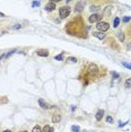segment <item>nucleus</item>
Listing matches in <instances>:
<instances>
[{"mask_svg": "<svg viewBox=\"0 0 131 132\" xmlns=\"http://www.w3.org/2000/svg\"><path fill=\"white\" fill-rule=\"evenodd\" d=\"M85 30V24L82 23V19L80 17H77L71 22H69L66 26V32L72 36H82V32Z\"/></svg>", "mask_w": 131, "mask_h": 132, "instance_id": "obj_1", "label": "nucleus"}, {"mask_svg": "<svg viewBox=\"0 0 131 132\" xmlns=\"http://www.w3.org/2000/svg\"><path fill=\"white\" fill-rule=\"evenodd\" d=\"M99 72L98 70V67L96 66L95 63H89L87 66V69H86V76H88L89 78H94L96 77Z\"/></svg>", "mask_w": 131, "mask_h": 132, "instance_id": "obj_2", "label": "nucleus"}, {"mask_svg": "<svg viewBox=\"0 0 131 132\" xmlns=\"http://www.w3.org/2000/svg\"><path fill=\"white\" fill-rule=\"evenodd\" d=\"M71 13V9H70V7L69 6H63V7H60L59 8V16L61 18H67L69 17Z\"/></svg>", "mask_w": 131, "mask_h": 132, "instance_id": "obj_3", "label": "nucleus"}, {"mask_svg": "<svg viewBox=\"0 0 131 132\" xmlns=\"http://www.w3.org/2000/svg\"><path fill=\"white\" fill-rule=\"evenodd\" d=\"M96 28H97L98 32L104 33V32L108 31V28H110V24L106 23V22H99V23L96 24Z\"/></svg>", "mask_w": 131, "mask_h": 132, "instance_id": "obj_4", "label": "nucleus"}, {"mask_svg": "<svg viewBox=\"0 0 131 132\" xmlns=\"http://www.w3.org/2000/svg\"><path fill=\"white\" fill-rule=\"evenodd\" d=\"M88 20H89V23H99L102 20V16L99 15V14H93V15H90L89 16V18H88Z\"/></svg>", "mask_w": 131, "mask_h": 132, "instance_id": "obj_5", "label": "nucleus"}, {"mask_svg": "<svg viewBox=\"0 0 131 132\" xmlns=\"http://www.w3.org/2000/svg\"><path fill=\"white\" fill-rule=\"evenodd\" d=\"M56 8H57V5H56L54 1H50V2H48L45 5V10H46V11H49V13L53 11Z\"/></svg>", "mask_w": 131, "mask_h": 132, "instance_id": "obj_6", "label": "nucleus"}, {"mask_svg": "<svg viewBox=\"0 0 131 132\" xmlns=\"http://www.w3.org/2000/svg\"><path fill=\"white\" fill-rule=\"evenodd\" d=\"M36 54L39 56H43V58H46V56H49V51L45 49H39L36 51Z\"/></svg>", "mask_w": 131, "mask_h": 132, "instance_id": "obj_7", "label": "nucleus"}, {"mask_svg": "<svg viewBox=\"0 0 131 132\" xmlns=\"http://www.w3.org/2000/svg\"><path fill=\"white\" fill-rule=\"evenodd\" d=\"M84 6H85V2H82V1H78V2L76 3V6H75V11H76V13H80V11H82Z\"/></svg>", "mask_w": 131, "mask_h": 132, "instance_id": "obj_8", "label": "nucleus"}, {"mask_svg": "<svg viewBox=\"0 0 131 132\" xmlns=\"http://www.w3.org/2000/svg\"><path fill=\"white\" fill-rule=\"evenodd\" d=\"M39 105H40V107H42L43 109H50L49 104H48L43 98H39Z\"/></svg>", "mask_w": 131, "mask_h": 132, "instance_id": "obj_9", "label": "nucleus"}, {"mask_svg": "<svg viewBox=\"0 0 131 132\" xmlns=\"http://www.w3.org/2000/svg\"><path fill=\"white\" fill-rule=\"evenodd\" d=\"M103 116H104V111H103V109H98L97 112H96V114H95L96 121H102Z\"/></svg>", "mask_w": 131, "mask_h": 132, "instance_id": "obj_10", "label": "nucleus"}, {"mask_svg": "<svg viewBox=\"0 0 131 132\" xmlns=\"http://www.w3.org/2000/svg\"><path fill=\"white\" fill-rule=\"evenodd\" d=\"M93 36L96 37V39H99V40H103L105 37V33H102V32H93Z\"/></svg>", "mask_w": 131, "mask_h": 132, "instance_id": "obj_11", "label": "nucleus"}, {"mask_svg": "<svg viewBox=\"0 0 131 132\" xmlns=\"http://www.w3.org/2000/svg\"><path fill=\"white\" fill-rule=\"evenodd\" d=\"M61 121V115L60 114H54L52 116V122L53 123H59Z\"/></svg>", "mask_w": 131, "mask_h": 132, "instance_id": "obj_12", "label": "nucleus"}, {"mask_svg": "<svg viewBox=\"0 0 131 132\" xmlns=\"http://www.w3.org/2000/svg\"><path fill=\"white\" fill-rule=\"evenodd\" d=\"M42 132H54V129H53V126H51V125H45L42 129Z\"/></svg>", "mask_w": 131, "mask_h": 132, "instance_id": "obj_13", "label": "nucleus"}, {"mask_svg": "<svg viewBox=\"0 0 131 132\" xmlns=\"http://www.w3.org/2000/svg\"><path fill=\"white\" fill-rule=\"evenodd\" d=\"M119 25H120V17H115L114 20H113V27L118 28Z\"/></svg>", "mask_w": 131, "mask_h": 132, "instance_id": "obj_14", "label": "nucleus"}, {"mask_svg": "<svg viewBox=\"0 0 131 132\" xmlns=\"http://www.w3.org/2000/svg\"><path fill=\"white\" fill-rule=\"evenodd\" d=\"M124 87L127 89L131 88V78H128V79L125 80V83H124Z\"/></svg>", "mask_w": 131, "mask_h": 132, "instance_id": "obj_15", "label": "nucleus"}, {"mask_svg": "<svg viewBox=\"0 0 131 132\" xmlns=\"http://www.w3.org/2000/svg\"><path fill=\"white\" fill-rule=\"evenodd\" d=\"M67 62H77V59H76L75 56H68L67 59H66Z\"/></svg>", "mask_w": 131, "mask_h": 132, "instance_id": "obj_16", "label": "nucleus"}, {"mask_svg": "<svg viewBox=\"0 0 131 132\" xmlns=\"http://www.w3.org/2000/svg\"><path fill=\"white\" fill-rule=\"evenodd\" d=\"M63 54H65V52L60 53L59 55H56V56H54V59L58 60V61H62V60H63Z\"/></svg>", "mask_w": 131, "mask_h": 132, "instance_id": "obj_17", "label": "nucleus"}, {"mask_svg": "<svg viewBox=\"0 0 131 132\" xmlns=\"http://www.w3.org/2000/svg\"><path fill=\"white\" fill-rule=\"evenodd\" d=\"M118 39H119L120 41H121V42H123V41H124V34L122 33V32L118 33Z\"/></svg>", "mask_w": 131, "mask_h": 132, "instance_id": "obj_18", "label": "nucleus"}, {"mask_svg": "<svg viewBox=\"0 0 131 132\" xmlns=\"http://www.w3.org/2000/svg\"><path fill=\"white\" fill-rule=\"evenodd\" d=\"M32 132H42V129H41V126L40 125H35L34 128H33Z\"/></svg>", "mask_w": 131, "mask_h": 132, "instance_id": "obj_19", "label": "nucleus"}, {"mask_svg": "<svg viewBox=\"0 0 131 132\" xmlns=\"http://www.w3.org/2000/svg\"><path fill=\"white\" fill-rule=\"evenodd\" d=\"M0 103H1V104H7V103H8V99H7L6 96L1 97V99H0Z\"/></svg>", "mask_w": 131, "mask_h": 132, "instance_id": "obj_20", "label": "nucleus"}, {"mask_svg": "<svg viewBox=\"0 0 131 132\" xmlns=\"http://www.w3.org/2000/svg\"><path fill=\"white\" fill-rule=\"evenodd\" d=\"M40 5H41V2H40V1H33V2H32V7H33V8L40 7Z\"/></svg>", "mask_w": 131, "mask_h": 132, "instance_id": "obj_21", "label": "nucleus"}, {"mask_svg": "<svg viewBox=\"0 0 131 132\" xmlns=\"http://www.w3.org/2000/svg\"><path fill=\"white\" fill-rule=\"evenodd\" d=\"M71 131L72 132H79V126L78 125H72L71 126Z\"/></svg>", "mask_w": 131, "mask_h": 132, "instance_id": "obj_22", "label": "nucleus"}, {"mask_svg": "<svg viewBox=\"0 0 131 132\" xmlns=\"http://www.w3.org/2000/svg\"><path fill=\"white\" fill-rule=\"evenodd\" d=\"M122 66L124 67V68H127V69L131 70V64H129V63H127V62H122Z\"/></svg>", "mask_w": 131, "mask_h": 132, "instance_id": "obj_23", "label": "nucleus"}, {"mask_svg": "<svg viewBox=\"0 0 131 132\" xmlns=\"http://www.w3.org/2000/svg\"><path fill=\"white\" fill-rule=\"evenodd\" d=\"M127 35L130 37V40H131V25L128 26V28H127Z\"/></svg>", "mask_w": 131, "mask_h": 132, "instance_id": "obj_24", "label": "nucleus"}, {"mask_svg": "<svg viewBox=\"0 0 131 132\" xmlns=\"http://www.w3.org/2000/svg\"><path fill=\"white\" fill-rule=\"evenodd\" d=\"M15 52H16V49L11 50V51H10V52H8V54H6V55H5V58H9V56L11 55V54H13V53H15Z\"/></svg>", "mask_w": 131, "mask_h": 132, "instance_id": "obj_25", "label": "nucleus"}, {"mask_svg": "<svg viewBox=\"0 0 131 132\" xmlns=\"http://www.w3.org/2000/svg\"><path fill=\"white\" fill-rule=\"evenodd\" d=\"M98 9H99V6H90V10L92 11H96Z\"/></svg>", "mask_w": 131, "mask_h": 132, "instance_id": "obj_26", "label": "nucleus"}, {"mask_svg": "<svg viewBox=\"0 0 131 132\" xmlns=\"http://www.w3.org/2000/svg\"><path fill=\"white\" fill-rule=\"evenodd\" d=\"M106 122L107 123H113V117H112L111 115L107 116V117H106Z\"/></svg>", "mask_w": 131, "mask_h": 132, "instance_id": "obj_27", "label": "nucleus"}, {"mask_svg": "<svg viewBox=\"0 0 131 132\" xmlns=\"http://www.w3.org/2000/svg\"><path fill=\"white\" fill-rule=\"evenodd\" d=\"M112 76H113V78L114 79H116V78H120V75L116 72H114V71H112Z\"/></svg>", "mask_w": 131, "mask_h": 132, "instance_id": "obj_28", "label": "nucleus"}, {"mask_svg": "<svg viewBox=\"0 0 131 132\" xmlns=\"http://www.w3.org/2000/svg\"><path fill=\"white\" fill-rule=\"evenodd\" d=\"M20 27H22V25H20V24H16V25H14V30H19Z\"/></svg>", "mask_w": 131, "mask_h": 132, "instance_id": "obj_29", "label": "nucleus"}, {"mask_svg": "<svg viewBox=\"0 0 131 132\" xmlns=\"http://www.w3.org/2000/svg\"><path fill=\"white\" fill-rule=\"evenodd\" d=\"M130 19H131L130 17H124L122 20H123V23H129V22H130Z\"/></svg>", "mask_w": 131, "mask_h": 132, "instance_id": "obj_30", "label": "nucleus"}, {"mask_svg": "<svg viewBox=\"0 0 131 132\" xmlns=\"http://www.w3.org/2000/svg\"><path fill=\"white\" fill-rule=\"evenodd\" d=\"M75 109H76V106L72 105V106H71V111H75Z\"/></svg>", "mask_w": 131, "mask_h": 132, "instance_id": "obj_31", "label": "nucleus"}, {"mask_svg": "<svg viewBox=\"0 0 131 132\" xmlns=\"http://www.w3.org/2000/svg\"><path fill=\"white\" fill-rule=\"evenodd\" d=\"M2 132H11V130H5V131H2Z\"/></svg>", "mask_w": 131, "mask_h": 132, "instance_id": "obj_32", "label": "nucleus"}, {"mask_svg": "<svg viewBox=\"0 0 131 132\" xmlns=\"http://www.w3.org/2000/svg\"><path fill=\"white\" fill-rule=\"evenodd\" d=\"M0 16H2V17H3V16H5V15H3L2 13H0Z\"/></svg>", "mask_w": 131, "mask_h": 132, "instance_id": "obj_33", "label": "nucleus"}, {"mask_svg": "<svg viewBox=\"0 0 131 132\" xmlns=\"http://www.w3.org/2000/svg\"><path fill=\"white\" fill-rule=\"evenodd\" d=\"M19 132H27V131H19Z\"/></svg>", "mask_w": 131, "mask_h": 132, "instance_id": "obj_34", "label": "nucleus"}, {"mask_svg": "<svg viewBox=\"0 0 131 132\" xmlns=\"http://www.w3.org/2000/svg\"><path fill=\"white\" fill-rule=\"evenodd\" d=\"M82 132H87V131H86V130H85V131H82Z\"/></svg>", "mask_w": 131, "mask_h": 132, "instance_id": "obj_35", "label": "nucleus"}]
</instances>
